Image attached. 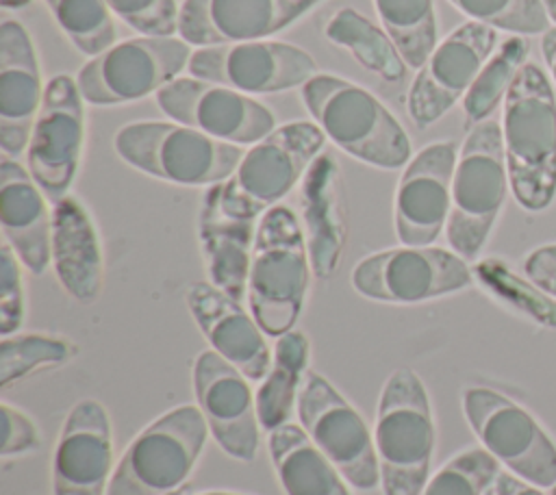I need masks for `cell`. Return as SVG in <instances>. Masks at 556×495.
<instances>
[{"label": "cell", "mask_w": 556, "mask_h": 495, "mask_svg": "<svg viewBox=\"0 0 556 495\" xmlns=\"http://www.w3.org/2000/svg\"><path fill=\"white\" fill-rule=\"evenodd\" d=\"M504 152L515 200L543 211L556 195V96L536 63H523L504 98Z\"/></svg>", "instance_id": "6da1fadb"}, {"label": "cell", "mask_w": 556, "mask_h": 495, "mask_svg": "<svg viewBox=\"0 0 556 495\" xmlns=\"http://www.w3.org/2000/svg\"><path fill=\"white\" fill-rule=\"evenodd\" d=\"M311 256L304 228L289 206L276 204L258 219L250 274L248 308L267 337H282L302 315Z\"/></svg>", "instance_id": "7a4b0ae2"}, {"label": "cell", "mask_w": 556, "mask_h": 495, "mask_svg": "<svg viewBox=\"0 0 556 495\" xmlns=\"http://www.w3.org/2000/svg\"><path fill=\"white\" fill-rule=\"evenodd\" d=\"M300 89L308 115L350 156L380 169L410 161L404 126L371 91L332 74H315Z\"/></svg>", "instance_id": "3957f363"}, {"label": "cell", "mask_w": 556, "mask_h": 495, "mask_svg": "<svg viewBox=\"0 0 556 495\" xmlns=\"http://www.w3.org/2000/svg\"><path fill=\"white\" fill-rule=\"evenodd\" d=\"M437 430L430 397L421 378L395 369L378 399L374 445L384 495H419L430 478Z\"/></svg>", "instance_id": "277c9868"}, {"label": "cell", "mask_w": 556, "mask_h": 495, "mask_svg": "<svg viewBox=\"0 0 556 495\" xmlns=\"http://www.w3.org/2000/svg\"><path fill=\"white\" fill-rule=\"evenodd\" d=\"M115 152L130 167L182 187H213L228 180L243 145L219 141L178 122H132L113 137Z\"/></svg>", "instance_id": "5b68a950"}, {"label": "cell", "mask_w": 556, "mask_h": 495, "mask_svg": "<svg viewBox=\"0 0 556 495\" xmlns=\"http://www.w3.org/2000/svg\"><path fill=\"white\" fill-rule=\"evenodd\" d=\"M508 165L502 126L476 124L463 141L452 178V208L445 226L450 248L471 261L484 248L508 189Z\"/></svg>", "instance_id": "8992f818"}, {"label": "cell", "mask_w": 556, "mask_h": 495, "mask_svg": "<svg viewBox=\"0 0 556 495\" xmlns=\"http://www.w3.org/2000/svg\"><path fill=\"white\" fill-rule=\"evenodd\" d=\"M208 439L198 406L182 404L148 423L115 465L106 495H172L193 473Z\"/></svg>", "instance_id": "52a82bcc"}, {"label": "cell", "mask_w": 556, "mask_h": 495, "mask_svg": "<svg viewBox=\"0 0 556 495\" xmlns=\"http://www.w3.org/2000/svg\"><path fill=\"white\" fill-rule=\"evenodd\" d=\"M324 143L326 135L315 122L278 126L243 154L228 180L217 185L222 208L232 217L256 221L304 178Z\"/></svg>", "instance_id": "ba28073f"}, {"label": "cell", "mask_w": 556, "mask_h": 495, "mask_svg": "<svg viewBox=\"0 0 556 495\" xmlns=\"http://www.w3.org/2000/svg\"><path fill=\"white\" fill-rule=\"evenodd\" d=\"M191 46L182 37H135L111 46L76 74L87 104L115 106L156 96L189 67Z\"/></svg>", "instance_id": "9c48e42d"}, {"label": "cell", "mask_w": 556, "mask_h": 495, "mask_svg": "<svg viewBox=\"0 0 556 495\" xmlns=\"http://www.w3.org/2000/svg\"><path fill=\"white\" fill-rule=\"evenodd\" d=\"M463 412L482 447L513 475L539 488L556 484V445L523 406L493 389L469 386Z\"/></svg>", "instance_id": "30bf717a"}, {"label": "cell", "mask_w": 556, "mask_h": 495, "mask_svg": "<svg viewBox=\"0 0 556 495\" xmlns=\"http://www.w3.org/2000/svg\"><path fill=\"white\" fill-rule=\"evenodd\" d=\"M473 269L454 250L402 245L361 258L352 269V287L367 300L419 304L467 289Z\"/></svg>", "instance_id": "8fae6325"}, {"label": "cell", "mask_w": 556, "mask_h": 495, "mask_svg": "<svg viewBox=\"0 0 556 495\" xmlns=\"http://www.w3.org/2000/svg\"><path fill=\"white\" fill-rule=\"evenodd\" d=\"M295 410L308 439L341 471L350 486L356 491L380 486L374 432L321 373L306 371Z\"/></svg>", "instance_id": "7c38bea8"}, {"label": "cell", "mask_w": 556, "mask_h": 495, "mask_svg": "<svg viewBox=\"0 0 556 495\" xmlns=\"http://www.w3.org/2000/svg\"><path fill=\"white\" fill-rule=\"evenodd\" d=\"M85 145V98L65 74L46 82L26 148V167L50 202L70 195Z\"/></svg>", "instance_id": "4fadbf2b"}, {"label": "cell", "mask_w": 556, "mask_h": 495, "mask_svg": "<svg viewBox=\"0 0 556 495\" xmlns=\"http://www.w3.org/2000/svg\"><path fill=\"white\" fill-rule=\"evenodd\" d=\"M189 74L241 93H280L302 87L317 74L315 59L287 41L256 39L193 50Z\"/></svg>", "instance_id": "5bb4252c"}, {"label": "cell", "mask_w": 556, "mask_h": 495, "mask_svg": "<svg viewBox=\"0 0 556 495\" xmlns=\"http://www.w3.org/2000/svg\"><path fill=\"white\" fill-rule=\"evenodd\" d=\"M497 46L495 28L465 22L428 56L408 87L406 113L417 128L439 122L473 85Z\"/></svg>", "instance_id": "9a60e30c"}, {"label": "cell", "mask_w": 556, "mask_h": 495, "mask_svg": "<svg viewBox=\"0 0 556 495\" xmlns=\"http://www.w3.org/2000/svg\"><path fill=\"white\" fill-rule=\"evenodd\" d=\"M154 98L169 119L226 143L254 145L276 130V117L263 102L219 82L174 78Z\"/></svg>", "instance_id": "2e32d148"}, {"label": "cell", "mask_w": 556, "mask_h": 495, "mask_svg": "<svg viewBox=\"0 0 556 495\" xmlns=\"http://www.w3.org/2000/svg\"><path fill=\"white\" fill-rule=\"evenodd\" d=\"M193 393L222 452L243 462L254 460L263 428L250 380L215 350H204L193 363Z\"/></svg>", "instance_id": "e0dca14e"}, {"label": "cell", "mask_w": 556, "mask_h": 495, "mask_svg": "<svg viewBox=\"0 0 556 495\" xmlns=\"http://www.w3.org/2000/svg\"><path fill=\"white\" fill-rule=\"evenodd\" d=\"M456 161V143L437 141L406 163L393 200V226L402 245H432L447 226Z\"/></svg>", "instance_id": "ac0fdd59"}, {"label": "cell", "mask_w": 556, "mask_h": 495, "mask_svg": "<svg viewBox=\"0 0 556 495\" xmlns=\"http://www.w3.org/2000/svg\"><path fill=\"white\" fill-rule=\"evenodd\" d=\"M113 428L106 408L98 399H80L67 412L54 456V495H106L115 471Z\"/></svg>", "instance_id": "d6986e66"}, {"label": "cell", "mask_w": 556, "mask_h": 495, "mask_svg": "<svg viewBox=\"0 0 556 495\" xmlns=\"http://www.w3.org/2000/svg\"><path fill=\"white\" fill-rule=\"evenodd\" d=\"M324 0H185L178 35L195 48L267 39Z\"/></svg>", "instance_id": "ffe728a7"}, {"label": "cell", "mask_w": 556, "mask_h": 495, "mask_svg": "<svg viewBox=\"0 0 556 495\" xmlns=\"http://www.w3.org/2000/svg\"><path fill=\"white\" fill-rule=\"evenodd\" d=\"M46 85L35 43L17 20L0 24V148L13 158L26 152Z\"/></svg>", "instance_id": "44dd1931"}, {"label": "cell", "mask_w": 556, "mask_h": 495, "mask_svg": "<svg viewBox=\"0 0 556 495\" xmlns=\"http://www.w3.org/2000/svg\"><path fill=\"white\" fill-rule=\"evenodd\" d=\"M185 302L211 350L235 365L250 382H261L267 376L271 352L265 332L252 313L243 310L241 302L204 280L187 289Z\"/></svg>", "instance_id": "7402d4cb"}, {"label": "cell", "mask_w": 556, "mask_h": 495, "mask_svg": "<svg viewBox=\"0 0 556 495\" xmlns=\"http://www.w3.org/2000/svg\"><path fill=\"white\" fill-rule=\"evenodd\" d=\"M48 198L28 167L2 156L0 161V226L4 241L22 265L41 276L52 263V213Z\"/></svg>", "instance_id": "603a6c76"}, {"label": "cell", "mask_w": 556, "mask_h": 495, "mask_svg": "<svg viewBox=\"0 0 556 495\" xmlns=\"http://www.w3.org/2000/svg\"><path fill=\"white\" fill-rule=\"evenodd\" d=\"M300 204L313 274L326 280L334 276L348 241L341 172L332 154L321 152L306 169Z\"/></svg>", "instance_id": "cb8c5ba5"}, {"label": "cell", "mask_w": 556, "mask_h": 495, "mask_svg": "<svg viewBox=\"0 0 556 495\" xmlns=\"http://www.w3.org/2000/svg\"><path fill=\"white\" fill-rule=\"evenodd\" d=\"M52 265L63 291L80 304L100 297L104 254L96 221L87 206L65 195L52 208Z\"/></svg>", "instance_id": "d4e9b609"}, {"label": "cell", "mask_w": 556, "mask_h": 495, "mask_svg": "<svg viewBox=\"0 0 556 495\" xmlns=\"http://www.w3.org/2000/svg\"><path fill=\"white\" fill-rule=\"evenodd\" d=\"M256 228V221L232 217L222 208L217 185L204 191L198 217V234L208 282H213L237 302H243L248 295V274Z\"/></svg>", "instance_id": "484cf974"}, {"label": "cell", "mask_w": 556, "mask_h": 495, "mask_svg": "<svg viewBox=\"0 0 556 495\" xmlns=\"http://www.w3.org/2000/svg\"><path fill=\"white\" fill-rule=\"evenodd\" d=\"M267 449L287 495H352L350 482L315 447L302 426L289 421L267 432Z\"/></svg>", "instance_id": "4316f807"}, {"label": "cell", "mask_w": 556, "mask_h": 495, "mask_svg": "<svg viewBox=\"0 0 556 495\" xmlns=\"http://www.w3.org/2000/svg\"><path fill=\"white\" fill-rule=\"evenodd\" d=\"M311 345L302 330H289L276 339L271 367L256 391L258 421L265 432L285 423L298 406V395L306 378Z\"/></svg>", "instance_id": "83f0119b"}, {"label": "cell", "mask_w": 556, "mask_h": 495, "mask_svg": "<svg viewBox=\"0 0 556 495\" xmlns=\"http://www.w3.org/2000/svg\"><path fill=\"white\" fill-rule=\"evenodd\" d=\"M324 35L334 46L345 48L367 72L376 74L384 82L393 85L404 80L408 65L397 46L382 28H378L356 9H339L328 20Z\"/></svg>", "instance_id": "f1b7e54d"}, {"label": "cell", "mask_w": 556, "mask_h": 495, "mask_svg": "<svg viewBox=\"0 0 556 495\" xmlns=\"http://www.w3.org/2000/svg\"><path fill=\"white\" fill-rule=\"evenodd\" d=\"M374 7L384 26V33L393 39L406 65L413 69H421V65L439 46L434 2L432 0H374Z\"/></svg>", "instance_id": "f546056e"}, {"label": "cell", "mask_w": 556, "mask_h": 495, "mask_svg": "<svg viewBox=\"0 0 556 495\" xmlns=\"http://www.w3.org/2000/svg\"><path fill=\"white\" fill-rule=\"evenodd\" d=\"M528 43L521 35H513L491 54L484 63L480 74L476 76L473 85L463 98V113L467 126H476L486 122V117L495 111L500 102H504L517 72L526 63Z\"/></svg>", "instance_id": "4dcf8cb0"}, {"label": "cell", "mask_w": 556, "mask_h": 495, "mask_svg": "<svg viewBox=\"0 0 556 495\" xmlns=\"http://www.w3.org/2000/svg\"><path fill=\"white\" fill-rule=\"evenodd\" d=\"M78 354V345L65 337L26 332L2 337L0 341V386L28 378L48 367L70 363Z\"/></svg>", "instance_id": "1f68e13d"}, {"label": "cell", "mask_w": 556, "mask_h": 495, "mask_svg": "<svg viewBox=\"0 0 556 495\" xmlns=\"http://www.w3.org/2000/svg\"><path fill=\"white\" fill-rule=\"evenodd\" d=\"M46 4L78 52L98 56L115 46L117 28L104 0H46Z\"/></svg>", "instance_id": "d6a6232c"}, {"label": "cell", "mask_w": 556, "mask_h": 495, "mask_svg": "<svg viewBox=\"0 0 556 495\" xmlns=\"http://www.w3.org/2000/svg\"><path fill=\"white\" fill-rule=\"evenodd\" d=\"M473 276L489 289L495 297L513 306L515 310L528 315L541 326L556 328V300L539 289L534 282L519 278L500 258H482L473 267Z\"/></svg>", "instance_id": "836d02e7"}, {"label": "cell", "mask_w": 556, "mask_h": 495, "mask_svg": "<svg viewBox=\"0 0 556 495\" xmlns=\"http://www.w3.org/2000/svg\"><path fill=\"white\" fill-rule=\"evenodd\" d=\"M500 471V462L484 447H471L430 475L419 495H484Z\"/></svg>", "instance_id": "e575fe53"}, {"label": "cell", "mask_w": 556, "mask_h": 495, "mask_svg": "<svg viewBox=\"0 0 556 495\" xmlns=\"http://www.w3.org/2000/svg\"><path fill=\"white\" fill-rule=\"evenodd\" d=\"M473 22L517 35H543L549 15L543 0H450Z\"/></svg>", "instance_id": "d590c367"}, {"label": "cell", "mask_w": 556, "mask_h": 495, "mask_svg": "<svg viewBox=\"0 0 556 495\" xmlns=\"http://www.w3.org/2000/svg\"><path fill=\"white\" fill-rule=\"evenodd\" d=\"M132 30L148 37H172L178 33L180 7L176 0H104Z\"/></svg>", "instance_id": "8d00e7d4"}, {"label": "cell", "mask_w": 556, "mask_h": 495, "mask_svg": "<svg viewBox=\"0 0 556 495\" xmlns=\"http://www.w3.org/2000/svg\"><path fill=\"white\" fill-rule=\"evenodd\" d=\"M26 319V293L22 278V261L13 248L0 245V334L11 337L20 332Z\"/></svg>", "instance_id": "74e56055"}, {"label": "cell", "mask_w": 556, "mask_h": 495, "mask_svg": "<svg viewBox=\"0 0 556 495\" xmlns=\"http://www.w3.org/2000/svg\"><path fill=\"white\" fill-rule=\"evenodd\" d=\"M2 412V445H0V456L11 458V456H24L30 452H37L41 445V432L37 423L20 408L2 402L0 404Z\"/></svg>", "instance_id": "f35d334b"}, {"label": "cell", "mask_w": 556, "mask_h": 495, "mask_svg": "<svg viewBox=\"0 0 556 495\" xmlns=\"http://www.w3.org/2000/svg\"><path fill=\"white\" fill-rule=\"evenodd\" d=\"M523 271L530 282L556 300V243L532 250L523 261Z\"/></svg>", "instance_id": "ab89813d"}, {"label": "cell", "mask_w": 556, "mask_h": 495, "mask_svg": "<svg viewBox=\"0 0 556 495\" xmlns=\"http://www.w3.org/2000/svg\"><path fill=\"white\" fill-rule=\"evenodd\" d=\"M484 495H545V493L539 486L513 475L510 471H500Z\"/></svg>", "instance_id": "60d3db41"}, {"label": "cell", "mask_w": 556, "mask_h": 495, "mask_svg": "<svg viewBox=\"0 0 556 495\" xmlns=\"http://www.w3.org/2000/svg\"><path fill=\"white\" fill-rule=\"evenodd\" d=\"M541 52H543V59L549 67V74L556 82V26H549L543 37H541Z\"/></svg>", "instance_id": "b9f144b4"}, {"label": "cell", "mask_w": 556, "mask_h": 495, "mask_svg": "<svg viewBox=\"0 0 556 495\" xmlns=\"http://www.w3.org/2000/svg\"><path fill=\"white\" fill-rule=\"evenodd\" d=\"M33 0H0V4L4 7V9H20V7H26V4H30Z\"/></svg>", "instance_id": "7bdbcfd3"}, {"label": "cell", "mask_w": 556, "mask_h": 495, "mask_svg": "<svg viewBox=\"0 0 556 495\" xmlns=\"http://www.w3.org/2000/svg\"><path fill=\"white\" fill-rule=\"evenodd\" d=\"M545 9H547V15L552 22H556V0H543Z\"/></svg>", "instance_id": "ee69618b"}, {"label": "cell", "mask_w": 556, "mask_h": 495, "mask_svg": "<svg viewBox=\"0 0 556 495\" xmlns=\"http://www.w3.org/2000/svg\"><path fill=\"white\" fill-rule=\"evenodd\" d=\"M193 495H243V493H232V491H206V493H193Z\"/></svg>", "instance_id": "f6af8a7d"}, {"label": "cell", "mask_w": 556, "mask_h": 495, "mask_svg": "<svg viewBox=\"0 0 556 495\" xmlns=\"http://www.w3.org/2000/svg\"><path fill=\"white\" fill-rule=\"evenodd\" d=\"M549 495H556V484L549 488Z\"/></svg>", "instance_id": "bcb514c9"}]
</instances>
